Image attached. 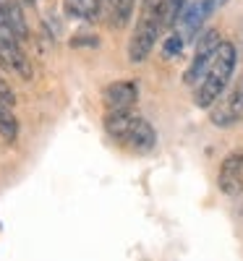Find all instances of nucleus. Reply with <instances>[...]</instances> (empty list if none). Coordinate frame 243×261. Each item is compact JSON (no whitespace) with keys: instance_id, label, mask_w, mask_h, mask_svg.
I'll use <instances>...</instances> for the list:
<instances>
[{"instance_id":"nucleus-8","label":"nucleus","mask_w":243,"mask_h":261,"mask_svg":"<svg viewBox=\"0 0 243 261\" xmlns=\"http://www.w3.org/2000/svg\"><path fill=\"white\" fill-rule=\"evenodd\" d=\"M217 188L225 196H238L243 191V151H230V154L220 162Z\"/></svg>"},{"instance_id":"nucleus-20","label":"nucleus","mask_w":243,"mask_h":261,"mask_svg":"<svg viewBox=\"0 0 243 261\" xmlns=\"http://www.w3.org/2000/svg\"><path fill=\"white\" fill-rule=\"evenodd\" d=\"M27 3H34V0H27Z\"/></svg>"},{"instance_id":"nucleus-1","label":"nucleus","mask_w":243,"mask_h":261,"mask_svg":"<svg viewBox=\"0 0 243 261\" xmlns=\"http://www.w3.org/2000/svg\"><path fill=\"white\" fill-rule=\"evenodd\" d=\"M238 65V50L233 42H223L209 65V71L204 73V79L193 86V105L202 107V110H212V107L220 102V97L225 94L228 84L235 73Z\"/></svg>"},{"instance_id":"nucleus-6","label":"nucleus","mask_w":243,"mask_h":261,"mask_svg":"<svg viewBox=\"0 0 243 261\" xmlns=\"http://www.w3.org/2000/svg\"><path fill=\"white\" fill-rule=\"evenodd\" d=\"M0 65L24 81H32L34 76V65L21 47V39L8 27H0Z\"/></svg>"},{"instance_id":"nucleus-4","label":"nucleus","mask_w":243,"mask_h":261,"mask_svg":"<svg viewBox=\"0 0 243 261\" xmlns=\"http://www.w3.org/2000/svg\"><path fill=\"white\" fill-rule=\"evenodd\" d=\"M225 3L228 0H186L175 27L186 37V42H193V39H199V34H202L204 24L212 18V13H217Z\"/></svg>"},{"instance_id":"nucleus-10","label":"nucleus","mask_w":243,"mask_h":261,"mask_svg":"<svg viewBox=\"0 0 243 261\" xmlns=\"http://www.w3.org/2000/svg\"><path fill=\"white\" fill-rule=\"evenodd\" d=\"M63 11L68 18H81V21H100L105 13L102 0H63Z\"/></svg>"},{"instance_id":"nucleus-14","label":"nucleus","mask_w":243,"mask_h":261,"mask_svg":"<svg viewBox=\"0 0 243 261\" xmlns=\"http://www.w3.org/2000/svg\"><path fill=\"white\" fill-rule=\"evenodd\" d=\"M183 47H186V37L175 29V32H170V34L162 39V58H165V60L181 58V55H183Z\"/></svg>"},{"instance_id":"nucleus-3","label":"nucleus","mask_w":243,"mask_h":261,"mask_svg":"<svg viewBox=\"0 0 243 261\" xmlns=\"http://www.w3.org/2000/svg\"><path fill=\"white\" fill-rule=\"evenodd\" d=\"M160 32H162V0L144 6L136 27H134V34L128 39V60L144 63L152 55L154 45H157Z\"/></svg>"},{"instance_id":"nucleus-7","label":"nucleus","mask_w":243,"mask_h":261,"mask_svg":"<svg viewBox=\"0 0 243 261\" xmlns=\"http://www.w3.org/2000/svg\"><path fill=\"white\" fill-rule=\"evenodd\" d=\"M209 120L214 128H230L243 120V79L235 84V89L228 97H220V102L209 113Z\"/></svg>"},{"instance_id":"nucleus-9","label":"nucleus","mask_w":243,"mask_h":261,"mask_svg":"<svg viewBox=\"0 0 243 261\" xmlns=\"http://www.w3.org/2000/svg\"><path fill=\"white\" fill-rule=\"evenodd\" d=\"M139 99V84L131 79L113 81L102 89V102L107 110H131Z\"/></svg>"},{"instance_id":"nucleus-19","label":"nucleus","mask_w":243,"mask_h":261,"mask_svg":"<svg viewBox=\"0 0 243 261\" xmlns=\"http://www.w3.org/2000/svg\"><path fill=\"white\" fill-rule=\"evenodd\" d=\"M147 3H157V0H144V6H147Z\"/></svg>"},{"instance_id":"nucleus-11","label":"nucleus","mask_w":243,"mask_h":261,"mask_svg":"<svg viewBox=\"0 0 243 261\" xmlns=\"http://www.w3.org/2000/svg\"><path fill=\"white\" fill-rule=\"evenodd\" d=\"M0 8H3V18H6V27L21 39L27 42L29 39V27H27V18H24V11L16 0H0Z\"/></svg>"},{"instance_id":"nucleus-15","label":"nucleus","mask_w":243,"mask_h":261,"mask_svg":"<svg viewBox=\"0 0 243 261\" xmlns=\"http://www.w3.org/2000/svg\"><path fill=\"white\" fill-rule=\"evenodd\" d=\"M0 102L3 105H8V107H13L16 105V94H13V89L8 86V81L0 76Z\"/></svg>"},{"instance_id":"nucleus-17","label":"nucleus","mask_w":243,"mask_h":261,"mask_svg":"<svg viewBox=\"0 0 243 261\" xmlns=\"http://www.w3.org/2000/svg\"><path fill=\"white\" fill-rule=\"evenodd\" d=\"M102 8L110 13V11H113V0H102Z\"/></svg>"},{"instance_id":"nucleus-16","label":"nucleus","mask_w":243,"mask_h":261,"mask_svg":"<svg viewBox=\"0 0 243 261\" xmlns=\"http://www.w3.org/2000/svg\"><path fill=\"white\" fill-rule=\"evenodd\" d=\"M71 45L76 47V45H97V39H74Z\"/></svg>"},{"instance_id":"nucleus-13","label":"nucleus","mask_w":243,"mask_h":261,"mask_svg":"<svg viewBox=\"0 0 243 261\" xmlns=\"http://www.w3.org/2000/svg\"><path fill=\"white\" fill-rule=\"evenodd\" d=\"M134 8H136V0H113V11H110V16H113V27L123 29L131 21V16H134Z\"/></svg>"},{"instance_id":"nucleus-18","label":"nucleus","mask_w":243,"mask_h":261,"mask_svg":"<svg viewBox=\"0 0 243 261\" xmlns=\"http://www.w3.org/2000/svg\"><path fill=\"white\" fill-rule=\"evenodd\" d=\"M0 27H6V18H3V8H0Z\"/></svg>"},{"instance_id":"nucleus-12","label":"nucleus","mask_w":243,"mask_h":261,"mask_svg":"<svg viewBox=\"0 0 243 261\" xmlns=\"http://www.w3.org/2000/svg\"><path fill=\"white\" fill-rule=\"evenodd\" d=\"M0 136H3L8 144H13L18 139V120L13 115V107L0 102Z\"/></svg>"},{"instance_id":"nucleus-5","label":"nucleus","mask_w":243,"mask_h":261,"mask_svg":"<svg viewBox=\"0 0 243 261\" xmlns=\"http://www.w3.org/2000/svg\"><path fill=\"white\" fill-rule=\"evenodd\" d=\"M220 45H223V37H220L217 29H207V32L199 34V39H196V53H193V58H191V63H188L186 73H183L186 86H196L199 81L204 79V73L209 71V65H212V60H214Z\"/></svg>"},{"instance_id":"nucleus-2","label":"nucleus","mask_w":243,"mask_h":261,"mask_svg":"<svg viewBox=\"0 0 243 261\" xmlns=\"http://www.w3.org/2000/svg\"><path fill=\"white\" fill-rule=\"evenodd\" d=\"M102 123H105V130L110 139L131 146L139 154H147L157 144V134H154L152 123L131 110H107Z\"/></svg>"}]
</instances>
